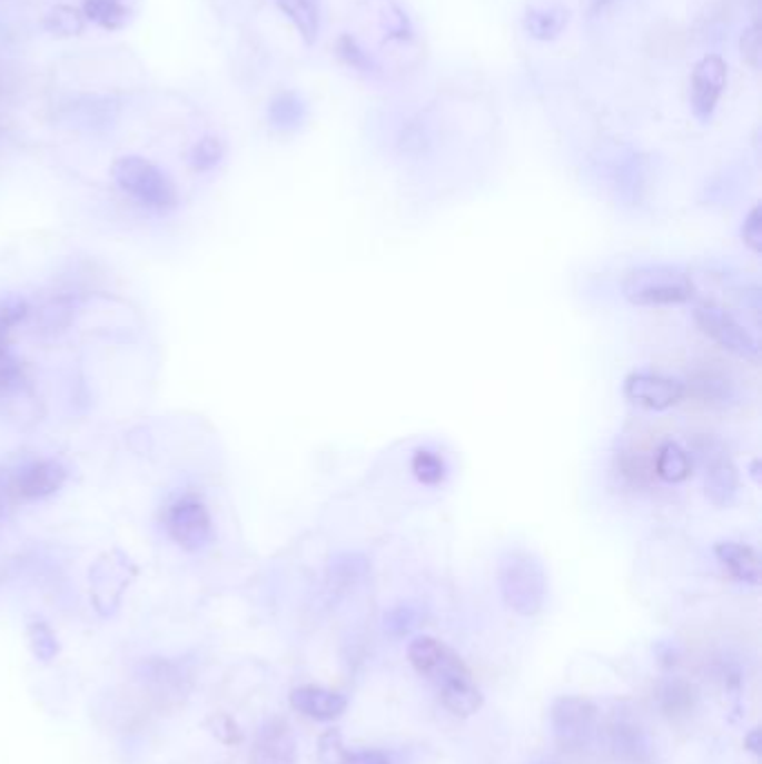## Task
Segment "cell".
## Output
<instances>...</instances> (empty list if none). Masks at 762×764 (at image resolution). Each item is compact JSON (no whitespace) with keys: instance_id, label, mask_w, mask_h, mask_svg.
<instances>
[{"instance_id":"1","label":"cell","mask_w":762,"mask_h":764,"mask_svg":"<svg viewBox=\"0 0 762 764\" xmlns=\"http://www.w3.org/2000/svg\"><path fill=\"white\" fill-rule=\"evenodd\" d=\"M407 657L416 673L436 688L449 713L467 717L483 706V695L469 668L447 644L423 635L409 644Z\"/></svg>"},{"instance_id":"2","label":"cell","mask_w":762,"mask_h":764,"mask_svg":"<svg viewBox=\"0 0 762 764\" xmlns=\"http://www.w3.org/2000/svg\"><path fill=\"white\" fill-rule=\"evenodd\" d=\"M498 593L519 617H535L548 599V573L542 559L524 548H507L496 566Z\"/></svg>"},{"instance_id":"3","label":"cell","mask_w":762,"mask_h":764,"mask_svg":"<svg viewBox=\"0 0 762 764\" xmlns=\"http://www.w3.org/2000/svg\"><path fill=\"white\" fill-rule=\"evenodd\" d=\"M624 298L635 307H675L693 300V278L673 265H644L622 280Z\"/></svg>"},{"instance_id":"4","label":"cell","mask_w":762,"mask_h":764,"mask_svg":"<svg viewBox=\"0 0 762 764\" xmlns=\"http://www.w3.org/2000/svg\"><path fill=\"white\" fill-rule=\"evenodd\" d=\"M112 177L126 195L146 208L164 212L177 206V190L170 177L144 157L128 155L117 159L112 166Z\"/></svg>"},{"instance_id":"5","label":"cell","mask_w":762,"mask_h":764,"mask_svg":"<svg viewBox=\"0 0 762 764\" xmlns=\"http://www.w3.org/2000/svg\"><path fill=\"white\" fill-rule=\"evenodd\" d=\"M551 728L555 742L571 753L593 744L600 728V711L588 697L564 695L551 706Z\"/></svg>"},{"instance_id":"6","label":"cell","mask_w":762,"mask_h":764,"mask_svg":"<svg viewBox=\"0 0 762 764\" xmlns=\"http://www.w3.org/2000/svg\"><path fill=\"white\" fill-rule=\"evenodd\" d=\"M170 539L186 553H199L212 542V519L201 498L186 494L170 503L166 513Z\"/></svg>"},{"instance_id":"7","label":"cell","mask_w":762,"mask_h":764,"mask_svg":"<svg viewBox=\"0 0 762 764\" xmlns=\"http://www.w3.org/2000/svg\"><path fill=\"white\" fill-rule=\"evenodd\" d=\"M695 325L706 338H711L724 351L744 360H758L760 356L758 338L724 307L711 305V302L697 307Z\"/></svg>"},{"instance_id":"8","label":"cell","mask_w":762,"mask_h":764,"mask_svg":"<svg viewBox=\"0 0 762 764\" xmlns=\"http://www.w3.org/2000/svg\"><path fill=\"white\" fill-rule=\"evenodd\" d=\"M624 398L633 405H640L651 411H666L684 400L686 385L677 378L653 374V371H635L629 374L624 380Z\"/></svg>"},{"instance_id":"9","label":"cell","mask_w":762,"mask_h":764,"mask_svg":"<svg viewBox=\"0 0 762 764\" xmlns=\"http://www.w3.org/2000/svg\"><path fill=\"white\" fill-rule=\"evenodd\" d=\"M726 88V63L718 54L702 57L691 75V108L700 121H709Z\"/></svg>"},{"instance_id":"10","label":"cell","mask_w":762,"mask_h":764,"mask_svg":"<svg viewBox=\"0 0 762 764\" xmlns=\"http://www.w3.org/2000/svg\"><path fill=\"white\" fill-rule=\"evenodd\" d=\"M250 764H298V742L283 717H271L258 728Z\"/></svg>"},{"instance_id":"11","label":"cell","mask_w":762,"mask_h":764,"mask_svg":"<svg viewBox=\"0 0 762 764\" xmlns=\"http://www.w3.org/2000/svg\"><path fill=\"white\" fill-rule=\"evenodd\" d=\"M90 579L92 597L99 613L110 615L117 608L126 586L130 584V562L121 555H108L95 566Z\"/></svg>"},{"instance_id":"12","label":"cell","mask_w":762,"mask_h":764,"mask_svg":"<svg viewBox=\"0 0 762 764\" xmlns=\"http://www.w3.org/2000/svg\"><path fill=\"white\" fill-rule=\"evenodd\" d=\"M66 467L59 460H34L26 465L12 480V492L21 500H41L59 492L66 483Z\"/></svg>"},{"instance_id":"13","label":"cell","mask_w":762,"mask_h":764,"mask_svg":"<svg viewBox=\"0 0 762 764\" xmlns=\"http://www.w3.org/2000/svg\"><path fill=\"white\" fill-rule=\"evenodd\" d=\"M740 476L733 460L722 449L704 454V496L718 505L729 507L738 498Z\"/></svg>"},{"instance_id":"14","label":"cell","mask_w":762,"mask_h":764,"mask_svg":"<svg viewBox=\"0 0 762 764\" xmlns=\"http://www.w3.org/2000/svg\"><path fill=\"white\" fill-rule=\"evenodd\" d=\"M144 684L161 699H179L188 688L190 673L170 659H148L141 664Z\"/></svg>"},{"instance_id":"15","label":"cell","mask_w":762,"mask_h":764,"mask_svg":"<svg viewBox=\"0 0 762 764\" xmlns=\"http://www.w3.org/2000/svg\"><path fill=\"white\" fill-rule=\"evenodd\" d=\"M291 706L318 722H329L336 720L345 713L347 699L345 695L323 688V686H298L291 691Z\"/></svg>"},{"instance_id":"16","label":"cell","mask_w":762,"mask_h":764,"mask_svg":"<svg viewBox=\"0 0 762 764\" xmlns=\"http://www.w3.org/2000/svg\"><path fill=\"white\" fill-rule=\"evenodd\" d=\"M718 564L740 584L758 586L760 584V557L758 553L740 542H718L713 546Z\"/></svg>"},{"instance_id":"17","label":"cell","mask_w":762,"mask_h":764,"mask_svg":"<svg viewBox=\"0 0 762 764\" xmlns=\"http://www.w3.org/2000/svg\"><path fill=\"white\" fill-rule=\"evenodd\" d=\"M611 746L624 762H646L651 757V746L644 728L631 717H615L611 724Z\"/></svg>"},{"instance_id":"18","label":"cell","mask_w":762,"mask_h":764,"mask_svg":"<svg viewBox=\"0 0 762 764\" xmlns=\"http://www.w3.org/2000/svg\"><path fill=\"white\" fill-rule=\"evenodd\" d=\"M320 760H323V764H392L383 751H376V748L349 751V748H345L338 731H327L320 737Z\"/></svg>"},{"instance_id":"19","label":"cell","mask_w":762,"mask_h":764,"mask_svg":"<svg viewBox=\"0 0 762 764\" xmlns=\"http://www.w3.org/2000/svg\"><path fill=\"white\" fill-rule=\"evenodd\" d=\"M655 474L671 485L684 483L693 474V458L680 443L666 440L655 454Z\"/></svg>"},{"instance_id":"20","label":"cell","mask_w":762,"mask_h":764,"mask_svg":"<svg viewBox=\"0 0 762 764\" xmlns=\"http://www.w3.org/2000/svg\"><path fill=\"white\" fill-rule=\"evenodd\" d=\"M568 26V12L560 6L531 8L524 17V28L533 39L555 41Z\"/></svg>"},{"instance_id":"21","label":"cell","mask_w":762,"mask_h":764,"mask_svg":"<svg viewBox=\"0 0 762 764\" xmlns=\"http://www.w3.org/2000/svg\"><path fill=\"white\" fill-rule=\"evenodd\" d=\"M278 8L294 23L307 46H314L320 34L318 0H278Z\"/></svg>"},{"instance_id":"22","label":"cell","mask_w":762,"mask_h":764,"mask_svg":"<svg viewBox=\"0 0 762 764\" xmlns=\"http://www.w3.org/2000/svg\"><path fill=\"white\" fill-rule=\"evenodd\" d=\"M267 115L276 130H296L307 117V106L298 92L283 90L271 99Z\"/></svg>"},{"instance_id":"23","label":"cell","mask_w":762,"mask_h":764,"mask_svg":"<svg viewBox=\"0 0 762 764\" xmlns=\"http://www.w3.org/2000/svg\"><path fill=\"white\" fill-rule=\"evenodd\" d=\"M83 17L103 30H121L128 23L130 12L119 0H86Z\"/></svg>"},{"instance_id":"24","label":"cell","mask_w":762,"mask_h":764,"mask_svg":"<svg viewBox=\"0 0 762 764\" xmlns=\"http://www.w3.org/2000/svg\"><path fill=\"white\" fill-rule=\"evenodd\" d=\"M412 474L416 476L418 483L434 487V485H441L445 480L447 465H445V460L436 452H432L427 447H420L412 456Z\"/></svg>"},{"instance_id":"25","label":"cell","mask_w":762,"mask_h":764,"mask_svg":"<svg viewBox=\"0 0 762 764\" xmlns=\"http://www.w3.org/2000/svg\"><path fill=\"white\" fill-rule=\"evenodd\" d=\"M28 639H30V648H32L34 657L43 664L55 662L61 653V644H59L57 633L43 619H34L28 626Z\"/></svg>"},{"instance_id":"26","label":"cell","mask_w":762,"mask_h":764,"mask_svg":"<svg viewBox=\"0 0 762 764\" xmlns=\"http://www.w3.org/2000/svg\"><path fill=\"white\" fill-rule=\"evenodd\" d=\"M83 28L86 17L70 6H59L46 17V30L57 37H79Z\"/></svg>"},{"instance_id":"27","label":"cell","mask_w":762,"mask_h":764,"mask_svg":"<svg viewBox=\"0 0 762 764\" xmlns=\"http://www.w3.org/2000/svg\"><path fill=\"white\" fill-rule=\"evenodd\" d=\"M224 157V143L217 137H204L201 141L195 143L190 152V166L199 172H208L215 166H219Z\"/></svg>"},{"instance_id":"28","label":"cell","mask_w":762,"mask_h":764,"mask_svg":"<svg viewBox=\"0 0 762 764\" xmlns=\"http://www.w3.org/2000/svg\"><path fill=\"white\" fill-rule=\"evenodd\" d=\"M338 57L354 70L358 72H374L376 70V63L374 59L358 46L356 39L352 37H340L338 41Z\"/></svg>"},{"instance_id":"29","label":"cell","mask_w":762,"mask_h":764,"mask_svg":"<svg viewBox=\"0 0 762 764\" xmlns=\"http://www.w3.org/2000/svg\"><path fill=\"white\" fill-rule=\"evenodd\" d=\"M740 237L751 252H755V255L762 252V208H760V204H755L746 212L742 228H740Z\"/></svg>"},{"instance_id":"30","label":"cell","mask_w":762,"mask_h":764,"mask_svg":"<svg viewBox=\"0 0 762 764\" xmlns=\"http://www.w3.org/2000/svg\"><path fill=\"white\" fill-rule=\"evenodd\" d=\"M740 52H742V59L753 70H758V66H760V30H758V26H751L744 30V34L740 39Z\"/></svg>"},{"instance_id":"31","label":"cell","mask_w":762,"mask_h":764,"mask_svg":"<svg viewBox=\"0 0 762 764\" xmlns=\"http://www.w3.org/2000/svg\"><path fill=\"white\" fill-rule=\"evenodd\" d=\"M700 389H702V398L709 403H713V400H722V403H726V398H731V389H729V380L724 383V380H718V378H713V376H709V378H704L702 383H700Z\"/></svg>"},{"instance_id":"32","label":"cell","mask_w":762,"mask_h":764,"mask_svg":"<svg viewBox=\"0 0 762 764\" xmlns=\"http://www.w3.org/2000/svg\"><path fill=\"white\" fill-rule=\"evenodd\" d=\"M385 23H387V34L394 39H407L412 32L407 17L398 8H389Z\"/></svg>"},{"instance_id":"33","label":"cell","mask_w":762,"mask_h":764,"mask_svg":"<svg viewBox=\"0 0 762 764\" xmlns=\"http://www.w3.org/2000/svg\"><path fill=\"white\" fill-rule=\"evenodd\" d=\"M385 622H387V628H389V631H394V633L400 635V633H407V631H409L414 617H412V613H409L407 608H398V611L389 613Z\"/></svg>"},{"instance_id":"34","label":"cell","mask_w":762,"mask_h":764,"mask_svg":"<svg viewBox=\"0 0 762 764\" xmlns=\"http://www.w3.org/2000/svg\"><path fill=\"white\" fill-rule=\"evenodd\" d=\"M758 737H760V733H758V731H753V733L746 737V744L751 746V751H753V753H758V751H760V742H758Z\"/></svg>"},{"instance_id":"35","label":"cell","mask_w":762,"mask_h":764,"mask_svg":"<svg viewBox=\"0 0 762 764\" xmlns=\"http://www.w3.org/2000/svg\"><path fill=\"white\" fill-rule=\"evenodd\" d=\"M10 331H12V329H10V327H8L3 320H0V351L6 349V336H8Z\"/></svg>"},{"instance_id":"36","label":"cell","mask_w":762,"mask_h":764,"mask_svg":"<svg viewBox=\"0 0 762 764\" xmlns=\"http://www.w3.org/2000/svg\"><path fill=\"white\" fill-rule=\"evenodd\" d=\"M751 476L760 483V460L758 458L751 463Z\"/></svg>"},{"instance_id":"37","label":"cell","mask_w":762,"mask_h":764,"mask_svg":"<svg viewBox=\"0 0 762 764\" xmlns=\"http://www.w3.org/2000/svg\"><path fill=\"white\" fill-rule=\"evenodd\" d=\"M546 764H557V762H546Z\"/></svg>"}]
</instances>
